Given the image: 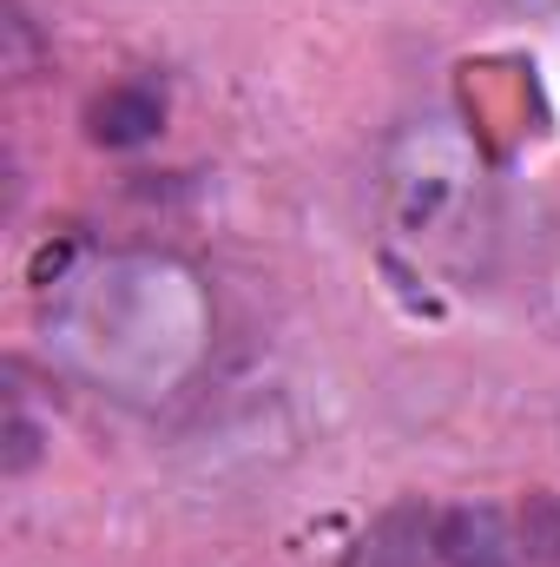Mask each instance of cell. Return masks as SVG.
I'll return each instance as SVG.
<instances>
[{
    "label": "cell",
    "instance_id": "1",
    "mask_svg": "<svg viewBox=\"0 0 560 567\" xmlns=\"http://www.w3.org/2000/svg\"><path fill=\"white\" fill-rule=\"evenodd\" d=\"M40 350L53 377L120 410H172L218 357L211 278L158 245L80 251L40 284Z\"/></svg>",
    "mask_w": 560,
    "mask_h": 567
},
{
    "label": "cell",
    "instance_id": "2",
    "mask_svg": "<svg viewBox=\"0 0 560 567\" xmlns=\"http://www.w3.org/2000/svg\"><path fill=\"white\" fill-rule=\"evenodd\" d=\"M376 245L428 297H475L501 278L508 218L488 140L455 106H416L376 145Z\"/></svg>",
    "mask_w": 560,
    "mask_h": 567
},
{
    "label": "cell",
    "instance_id": "3",
    "mask_svg": "<svg viewBox=\"0 0 560 567\" xmlns=\"http://www.w3.org/2000/svg\"><path fill=\"white\" fill-rule=\"evenodd\" d=\"M442 567H560V528L541 502H455L435 515Z\"/></svg>",
    "mask_w": 560,
    "mask_h": 567
},
{
    "label": "cell",
    "instance_id": "4",
    "mask_svg": "<svg viewBox=\"0 0 560 567\" xmlns=\"http://www.w3.org/2000/svg\"><path fill=\"white\" fill-rule=\"evenodd\" d=\"M435 515H442V508H390V515L356 542L350 567H442Z\"/></svg>",
    "mask_w": 560,
    "mask_h": 567
},
{
    "label": "cell",
    "instance_id": "5",
    "mask_svg": "<svg viewBox=\"0 0 560 567\" xmlns=\"http://www.w3.org/2000/svg\"><path fill=\"white\" fill-rule=\"evenodd\" d=\"M158 120H165V100H158L152 86H113V93L93 106V140L139 145V140L158 133Z\"/></svg>",
    "mask_w": 560,
    "mask_h": 567
},
{
    "label": "cell",
    "instance_id": "6",
    "mask_svg": "<svg viewBox=\"0 0 560 567\" xmlns=\"http://www.w3.org/2000/svg\"><path fill=\"white\" fill-rule=\"evenodd\" d=\"M528 310L560 337V238H548V251H541V265L528 278Z\"/></svg>",
    "mask_w": 560,
    "mask_h": 567
},
{
    "label": "cell",
    "instance_id": "7",
    "mask_svg": "<svg viewBox=\"0 0 560 567\" xmlns=\"http://www.w3.org/2000/svg\"><path fill=\"white\" fill-rule=\"evenodd\" d=\"M495 7H508V13H554L560 0H495Z\"/></svg>",
    "mask_w": 560,
    "mask_h": 567
}]
</instances>
